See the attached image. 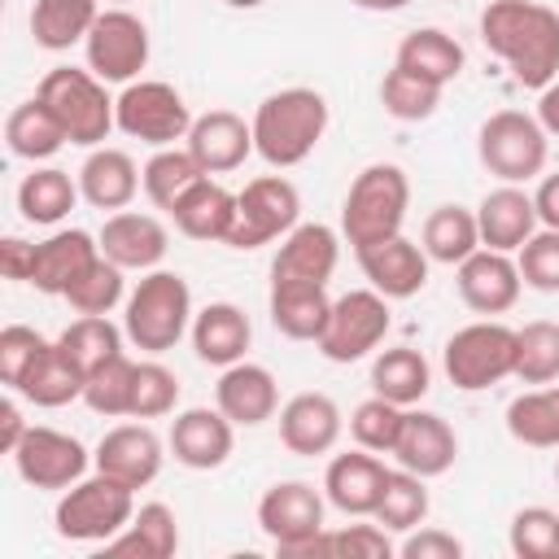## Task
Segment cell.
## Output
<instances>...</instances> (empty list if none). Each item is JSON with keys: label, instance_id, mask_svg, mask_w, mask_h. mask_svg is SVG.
<instances>
[{"label": "cell", "instance_id": "obj_1", "mask_svg": "<svg viewBox=\"0 0 559 559\" xmlns=\"http://www.w3.org/2000/svg\"><path fill=\"white\" fill-rule=\"evenodd\" d=\"M485 48L507 61L520 87L542 92L559 79V13L537 0H489L480 13Z\"/></svg>", "mask_w": 559, "mask_h": 559}, {"label": "cell", "instance_id": "obj_2", "mask_svg": "<svg viewBox=\"0 0 559 559\" xmlns=\"http://www.w3.org/2000/svg\"><path fill=\"white\" fill-rule=\"evenodd\" d=\"M323 131H328V100L314 87L271 92L253 109V153L275 170L301 166L319 148Z\"/></svg>", "mask_w": 559, "mask_h": 559}, {"label": "cell", "instance_id": "obj_3", "mask_svg": "<svg viewBox=\"0 0 559 559\" xmlns=\"http://www.w3.org/2000/svg\"><path fill=\"white\" fill-rule=\"evenodd\" d=\"M411 210V179L393 162H371L354 175L341 210V231L349 249H367L376 240H389L402 231Z\"/></svg>", "mask_w": 559, "mask_h": 559}, {"label": "cell", "instance_id": "obj_4", "mask_svg": "<svg viewBox=\"0 0 559 559\" xmlns=\"http://www.w3.org/2000/svg\"><path fill=\"white\" fill-rule=\"evenodd\" d=\"M192 328V293L179 271H144L127 297L122 332L144 354H166Z\"/></svg>", "mask_w": 559, "mask_h": 559}, {"label": "cell", "instance_id": "obj_5", "mask_svg": "<svg viewBox=\"0 0 559 559\" xmlns=\"http://www.w3.org/2000/svg\"><path fill=\"white\" fill-rule=\"evenodd\" d=\"M135 515V489L96 472L83 476L79 485L61 489V502L52 511V528L61 542H79V546H105L109 537H118Z\"/></svg>", "mask_w": 559, "mask_h": 559}, {"label": "cell", "instance_id": "obj_6", "mask_svg": "<svg viewBox=\"0 0 559 559\" xmlns=\"http://www.w3.org/2000/svg\"><path fill=\"white\" fill-rule=\"evenodd\" d=\"M35 96L57 114V122L66 127V140L79 148H100L105 135L118 127L114 122V96L105 92V79H96L92 70L57 66L39 79Z\"/></svg>", "mask_w": 559, "mask_h": 559}, {"label": "cell", "instance_id": "obj_7", "mask_svg": "<svg viewBox=\"0 0 559 559\" xmlns=\"http://www.w3.org/2000/svg\"><path fill=\"white\" fill-rule=\"evenodd\" d=\"M476 153H480V166L489 175H498L502 183H528V179H537L546 170L550 135L533 114L498 109V114H489L480 122Z\"/></svg>", "mask_w": 559, "mask_h": 559}, {"label": "cell", "instance_id": "obj_8", "mask_svg": "<svg viewBox=\"0 0 559 559\" xmlns=\"http://www.w3.org/2000/svg\"><path fill=\"white\" fill-rule=\"evenodd\" d=\"M441 367H445L450 384L463 393H476V389H489V384L515 376V328H507L498 319H476V323L459 328L445 341Z\"/></svg>", "mask_w": 559, "mask_h": 559}, {"label": "cell", "instance_id": "obj_9", "mask_svg": "<svg viewBox=\"0 0 559 559\" xmlns=\"http://www.w3.org/2000/svg\"><path fill=\"white\" fill-rule=\"evenodd\" d=\"M114 122L122 135L140 140V144H153V148H170L175 140H188L192 131V109L188 100L162 83V79H140V83H127L118 96H114Z\"/></svg>", "mask_w": 559, "mask_h": 559}, {"label": "cell", "instance_id": "obj_10", "mask_svg": "<svg viewBox=\"0 0 559 559\" xmlns=\"http://www.w3.org/2000/svg\"><path fill=\"white\" fill-rule=\"evenodd\" d=\"M301 223V197L284 175L249 179L236 192V218L227 231L231 249H262L271 240H284Z\"/></svg>", "mask_w": 559, "mask_h": 559}, {"label": "cell", "instance_id": "obj_11", "mask_svg": "<svg viewBox=\"0 0 559 559\" xmlns=\"http://www.w3.org/2000/svg\"><path fill=\"white\" fill-rule=\"evenodd\" d=\"M389 336V297L376 288H349L332 301L328 328L314 341L328 362H358Z\"/></svg>", "mask_w": 559, "mask_h": 559}, {"label": "cell", "instance_id": "obj_12", "mask_svg": "<svg viewBox=\"0 0 559 559\" xmlns=\"http://www.w3.org/2000/svg\"><path fill=\"white\" fill-rule=\"evenodd\" d=\"M87 70L105 83H135L148 66V26L131 9H100L96 26L83 39Z\"/></svg>", "mask_w": 559, "mask_h": 559}, {"label": "cell", "instance_id": "obj_13", "mask_svg": "<svg viewBox=\"0 0 559 559\" xmlns=\"http://www.w3.org/2000/svg\"><path fill=\"white\" fill-rule=\"evenodd\" d=\"M9 459L31 489H70L87 476V463H92V454L83 450L79 437L44 428V424H31Z\"/></svg>", "mask_w": 559, "mask_h": 559}, {"label": "cell", "instance_id": "obj_14", "mask_svg": "<svg viewBox=\"0 0 559 559\" xmlns=\"http://www.w3.org/2000/svg\"><path fill=\"white\" fill-rule=\"evenodd\" d=\"M258 528L275 542V550H288L314 533H323V498L306 480H280L258 498Z\"/></svg>", "mask_w": 559, "mask_h": 559}, {"label": "cell", "instance_id": "obj_15", "mask_svg": "<svg viewBox=\"0 0 559 559\" xmlns=\"http://www.w3.org/2000/svg\"><path fill=\"white\" fill-rule=\"evenodd\" d=\"M454 280H459L463 306L476 310V314H485V319L507 314L520 301V288H524L515 258L511 253H498V249H485V245L472 258L459 262V275Z\"/></svg>", "mask_w": 559, "mask_h": 559}, {"label": "cell", "instance_id": "obj_16", "mask_svg": "<svg viewBox=\"0 0 559 559\" xmlns=\"http://www.w3.org/2000/svg\"><path fill=\"white\" fill-rule=\"evenodd\" d=\"M162 459H166L162 437H157L148 424H118V428H109V432L96 441V450H92L96 472H105V476H114V480H122V485H131V489L153 485L157 472H162Z\"/></svg>", "mask_w": 559, "mask_h": 559}, {"label": "cell", "instance_id": "obj_17", "mask_svg": "<svg viewBox=\"0 0 559 559\" xmlns=\"http://www.w3.org/2000/svg\"><path fill=\"white\" fill-rule=\"evenodd\" d=\"M354 253H358V266H362L367 284L376 293H384L389 301H406V297L424 293V284H428V262L432 258L424 253V245L406 240L402 231L389 236V240H376L367 249H354Z\"/></svg>", "mask_w": 559, "mask_h": 559}, {"label": "cell", "instance_id": "obj_18", "mask_svg": "<svg viewBox=\"0 0 559 559\" xmlns=\"http://www.w3.org/2000/svg\"><path fill=\"white\" fill-rule=\"evenodd\" d=\"M236 445V424L214 406H188L175 415L170 424V454L175 463L192 467V472H214L231 459Z\"/></svg>", "mask_w": 559, "mask_h": 559}, {"label": "cell", "instance_id": "obj_19", "mask_svg": "<svg viewBox=\"0 0 559 559\" xmlns=\"http://www.w3.org/2000/svg\"><path fill=\"white\" fill-rule=\"evenodd\" d=\"M393 459L397 467L432 480V476H445L459 459V437L454 428L437 415V411H411L402 415V432H397V445H393Z\"/></svg>", "mask_w": 559, "mask_h": 559}, {"label": "cell", "instance_id": "obj_20", "mask_svg": "<svg viewBox=\"0 0 559 559\" xmlns=\"http://www.w3.org/2000/svg\"><path fill=\"white\" fill-rule=\"evenodd\" d=\"M183 148L201 162L205 175H227V170L245 166V157L253 153V122H245L231 109H210V114L192 118Z\"/></svg>", "mask_w": 559, "mask_h": 559}, {"label": "cell", "instance_id": "obj_21", "mask_svg": "<svg viewBox=\"0 0 559 559\" xmlns=\"http://www.w3.org/2000/svg\"><path fill=\"white\" fill-rule=\"evenodd\" d=\"M341 428H345L341 406L328 393H297L280 406V441L288 454L301 459L328 454L341 441Z\"/></svg>", "mask_w": 559, "mask_h": 559}, {"label": "cell", "instance_id": "obj_22", "mask_svg": "<svg viewBox=\"0 0 559 559\" xmlns=\"http://www.w3.org/2000/svg\"><path fill=\"white\" fill-rule=\"evenodd\" d=\"M96 240H100V253L122 271H157V262L170 249L166 227L153 214H135V210H114Z\"/></svg>", "mask_w": 559, "mask_h": 559}, {"label": "cell", "instance_id": "obj_23", "mask_svg": "<svg viewBox=\"0 0 559 559\" xmlns=\"http://www.w3.org/2000/svg\"><path fill=\"white\" fill-rule=\"evenodd\" d=\"M214 406L236 424V428H258L280 411V389L275 376L258 362H231L223 367L218 384H214Z\"/></svg>", "mask_w": 559, "mask_h": 559}, {"label": "cell", "instance_id": "obj_24", "mask_svg": "<svg viewBox=\"0 0 559 559\" xmlns=\"http://www.w3.org/2000/svg\"><path fill=\"white\" fill-rule=\"evenodd\" d=\"M384 480H389V467L380 463V454L371 450H349V454H336L323 472V493L336 511L345 515H376V502L384 493Z\"/></svg>", "mask_w": 559, "mask_h": 559}, {"label": "cell", "instance_id": "obj_25", "mask_svg": "<svg viewBox=\"0 0 559 559\" xmlns=\"http://www.w3.org/2000/svg\"><path fill=\"white\" fill-rule=\"evenodd\" d=\"M341 262V240L328 223H297L271 262V280H310V284H328L332 271Z\"/></svg>", "mask_w": 559, "mask_h": 559}, {"label": "cell", "instance_id": "obj_26", "mask_svg": "<svg viewBox=\"0 0 559 559\" xmlns=\"http://www.w3.org/2000/svg\"><path fill=\"white\" fill-rule=\"evenodd\" d=\"M476 227H480L485 249L515 253L537 231V205L520 183H502V188L485 192V201L476 205Z\"/></svg>", "mask_w": 559, "mask_h": 559}, {"label": "cell", "instance_id": "obj_27", "mask_svg": "<svg viewBox=\"0 0 559 559\" xmlns=\"http://www.w3.org/2000/svg\"><path fill=\"white\" fill-rule=\"evenodd\" d=\"M100 258V240L87 236L83 227H66V231H52L48 240L35 245V271H31V284L48 297H66V288Z\"/></svg>", "mask_w": 559, "mask_h": 559}, {"label": "cell", "instance_id": "obj_28", "mask_svg": "<svg viewBox=\"0 0 559 559\" xmlns=\"http://www.w3.org/2000/svg\"><path fill=\"white\" fill-rule=\"evenodd\" d=\"M192 349L201 362L210 367H231L245 358L249 341H253V323L236 301H210L205 310L192 314Z\"/></svg>", "mask_w": 559, "mask_h": 559}, {"label": "cell", "instance_id": "obj_29", "mask_svg": "<svg viewBox=\"0 0 559 559\" xmlns=\"http://www.w3.org/2000/svg\"><path fill=\"white\" fill-rule=\"evenodd\" d=\"M140 188H144V175L131 162V153H122V148H105L100 144L79 166V192H83V201L92 210H127Z\"/></svg>", "mask_w": 559, "mask_h": 559}, {"label": "cell", "instance_id": "obj_30", "mask_svg": "<svg viewBox=\"0 0 559 559\" xmlns=\"http://www.w3.org/2000/svg\"><path fill=\"white\" fill-rule=\"evenodd\" d=\"M332 314L328 284L310 280H271V323L288 341H319Z\"/></svg>", "mask_w": 559, "mask_h": 559}, {"label": "cell", "instance_id": "obj_31", "mask_svg": "<svg viewBox=\"0 0 559 559\" xmlns=\"http://www.w3.org/2000/svg\"><path fill=\"white\" fill-rule=\"evenodd\" d=\"M175 227L188 236V240H223L227 245V231H231V218H236V192H227L223 183H214L210 175L197 179L170 210Z\"/></svg>", "mask_w": 559, "mask_h": 559}, {"label": "cell", "instance_id": "obj_32", "mask_svg": "<svg viewBox=\"0 0 559 559\" xmlns=\"http://www.w3.org/2000/svg\"><path fill=\"white\" fill-rule=\"evenodd\" d=\"M463 61H467V57H463V44H459L454 35L437 31V26H419V31L402 35L397 57H393V66H402V70H411V74L437 83V87L454 83L459 70H463Z\"/></svg>", "mask_w": 559, "mask_h": 559}, {"label": "cell", "instance_id": "obj_33", "mask_svg": "<svg viewBox=\"0 0 559 559\" xmlns=\"http://www.w3.org/2000/svg\"><path fill=\"white\" fill-rule=\"evenodd\" d=\"M179 550V520L166 502H144L131 524L105 542V555H127V559H170Z\"/></svg>", "mask_w": 559, "mask_h": 559}, {"label": "cell", "instance_id": "obj_34", "mask_svg": "<svg viewBox=\"0 0 559 559\" xmlns=\"http://www.w3.org/2000/svg\"><path fill=\"white\" fill-rule=\"evenodd\" d=\"M100 17V0H35L31 4V35L48 52H66L87 39Z\"/></svg>", "mask_w": 559, "mask_h": 559}, {"label": "cell", "instance_id": "obj_35", "mask_svg": "<svg viewBox=\"0 0 559 559\" xmlns=\"http://www.w3.org/2000/svg\"><path fill=\"white\" fill-rule=\"evenodd\" d=\"M4 140H9V153L22 162H48L52 153H61V144H70L66 127L39 96L13 105V114L4 118Z\"/></svg>", "mask_w": 559, "mask_h": 559}, {"label": "cell", "instance_id": "obj_36", "mask_svg": "<svg viewBox=\"0 0 559 559\" xmlns=\"http://www.w3.org/2000/svg\"><path fill=\"white\" fill-rule=\"evenodd\" d=\"M83 384H87V371L52 341L44 354H39V362L22 376V384H17V393L26 397V402H35V406H66V402H74V397H83Z\"/></svg>", "mask_w": 559, "mask_h": 559}, {"label": "cell", "instance_id": "obj_37", "mask_svg": "<svg viewBox=\"0 0 559 559\" xmlns=\"http://www.w3.org/2000/svg\"><path fill=\"white\" fill-rule=\"evenodd\" d=\"M371 389L397 406H415L428 389H432V367L419 349L411 345H393V349H380L376 362H371Z\"/></svg>", "mask_w": 559, "mask_h": 559}, {"label": "cell", "instance_id": "obj_38", "mask_svg": "<svg viewBox=\"0 0 559 559\" xmlns=\"http://www.w3.org/2000/svg\"><path fill=\"white\" fill-rule=\"evenodd\" d=\"M79 197H83L79 183L57 166H39L17 183V210H22L26 223H39V227L61 223L74 210Z\"/></svg>", "mask_w": 559, "mask_h": 559}, {"label": "cell", "instance_id": "obj_39", "mask_svg": "<svg viewBox=\"0 0 559 559\" xmlns=\"http://www.w3.org/2000/svg\"><path fill=\"white\" fill-rule=\"evenodd\" d=\"M480 249V227H476V210L463 205H437L424 218V253L441 266H459L463 258H472Z\"/></svg>", "mask_w": 559, "mask_h": 559}, {"label": "cell", "instance_id": "obj_40", "mask_svg": "<svg viewBox=\"0 0 559 559\" xmlns=\"http://www.w3.org/2000/svg\"><path fill=\"white\" fill-rule=\"evenodd\" d=\"M507 432L520 445L555 450L559 445V384L528 389V393L511 397V406H507Z\"/></svg>", "mask_w": 559, "mask_h": 559}, {"label": "cell", "instance_id": "obj_41", "mask_svg": "<svg viewBox=\"0 0 559 559\" xmlns=\"http://www.w3.org/2000/svg\"><path fill=\"white\" fill-rule=\"evenodd\" d=\"M144 197L157 205V210H175V201L197 183V179H205V170H201V162L188 153V148H157L148 162H144Z\"/></svg>", "mask_w": 559, "mask_h": 559}, {"label": "cell", "instance_id": "obj_42", "mask_svg": "<svg viewBox=\"0 0 559 559\" xmlns=\"http://www.w3.org/2000/svg\"><path fill=\"white\" fill-rule=\"evenodd\" d=\"M424 520H428V485H424V476H415L406 467L389 472L384 493L376 502V524H384L389 533H411Z\"/></svg>", "mask_w": 559, "mask_h": 559}, {"label": "cell", "instance_id": "obj_43", "mask_svg": "<svg viewBox=\"0 0 559 559\" xmlns=\"http://www.w3.org/2000/svg\"><path fill=\"white\" fill-rule=\"evenodd\" d=\"M515 380H524V384L559 380V323L533 319V323L515 328Z\"/></svg>", "mask_w": 559, "mask_h": 559}, {"label": "cell", "instance_id": "obj_44", "mask_svg": "<svg viewBox=\"0 0 559 559\" xmlns=\"http://www.w3.org/2000/svg\"><path fill=\"white\" fill-rule=\"evenodd\" d=\"M57 345L92 376L100 362H109V358L122 354V332L109 323V314H79V319L57 336Z\"/></svg>", "mask_w": 559, "mask_h": 559}, {"label": "cell", "instance_id": "obj_45", "mask_svg": "<svg viewBox=\"0 0 559 559\" xmlns=\"http://www.w3.org/2000/svg\"><path fill=\"white\" fill-rule=\"evenodd\" d=\"M380 105H384V114L397 118V122H424V118L437 114L441 87L428 83V79H419V74H411V70H402V66H393V70L380 79Z\"/></svg>", "mask_w": 559, "mask_h": 559}, {"label": "cell", "instance_id": "obj_46", "mask_svg": "<svg viewBox=\"0 0 559 559\" xmlns=\"http://www.w3.org/2000/svg\"><path fill=\"white\" fill-rule=\"evenodd\" d=\"M127 297V280H122V266L118 262H109L105 253L66 288V301H70V310H79V314H109L118 301Z\"/></svg>", "mask_w": 559, "mask_h": 559}, {"label": "cell", "instance_id": "obj_47", "mask_svg": "<svg viewBox=\"0 0 559 559\" xmlns=\"http://www.w3.org/2000/svg\"><path fill=\"white\" fill-rule=\"evenodd\" d=\"M131 384H135V362H131L127 354H118V358L100 362V367L87 376L83 402H87V411H96V415H105V419L127 415V411H131Z\"/></svg>", "mask_w": 559, "mask_h": 559}, {"label": "cell", "instance_id": "obj_48", "mask_svg": "<svg viewBox=\"0 0 559 559\" xmlns=\"http://www.w3.org/2000/svg\"><path fill=\"white\" fill-rule=\"evenodd\" d=\"M402 415H406V406H397V402L371 393L367 402L354 406L349 432H354V441H358L362 450H371V454H393L397 432H402Z\"/></svg>", "mask_w": 559, "mask_h": 559}, {"label": "cell", "instance_id": "obj_49", "mask_svg": "<svg viewBox=\"0 0 559 559\" xmlns=\"http://www.w3.org/2000/svg\"><path fill=\"white\" fill-rule=\"evenodd\" d=\"M179 402V376L162 362H135V384H131V411L127 419H162Z\"/></svg>", "mask_w": 559, "mask_h": 559}, {"label": "cell", "instance_id": "obj_50", "mask_svg": "<svg viewBox=\"0 0 559 559\" xmlns=\"http://www.w3.org/2000/svg\"><path fill=\"white\" fill-rule=\"evenodd\" d=\"M511 555L520 559H555L559 555V515L550 507H524L511 515Z\"/></svg>", "mask_w": 559, "mask_h": 559}, {"label": "cell", "instance_id": "obj_51", "mask_svg": "<svg viewBox=\"0 0 559 559\" xmlns=\"http://www.w3.org/2000/svg\"><path fill=\"white\" fill-rule=\"evenodd\" d=\"M515 266H520V280L537 293H559V231L555 227H542L533 231L520 249H515Z\"/></svg>", "mask_w": 559, "mask_h": 559}, {"label": "cell", "instance_id": "obj_52", "mask_svg": "<svg viewBox=\"0 0 559 559\" xmlns=\"http://www.w3.org/2000/svg\"><path fill=\"white\" fill-rule=\"evenodd\" d=\"M48 345H52V341H44L35 328H26V323H9V328L0 332V380L17 393L22 376L39 362V354H44Z\"/></svg>", "mask_w": 559, "mask_h": 559}, {"label": "cell", "instance_id": "obj_53", "mask_svg": "<svg viewBox=\"0 0 559 559\" xmlns=\"http://www.w3.org/2000/svg\"><path fill=\"white\" fill-rule=\"evenodd\" d=\"M328 542H332V555H349V559H389L397 550L384 524H349L328 533Z\"/></svg>", "mask_w": 559, "mask_h": 559}, {"label": "cell", "instance_id": "obj_54", "mask_svg": "<svg viewBox=\"0 0 559 559\" xmlns=\"http://www.w3.org/2000/svg\"><path fill=\"white\" fill-rule=\"evenodd\" d=\"M397 555L402 559H459L463 555V542L454 533H445V528H419V533L411 528L402 537Z\"/></svg>", "mask_w": 559, "mask_h": 559}, {"label": "cell", "instance_id": "obj_55", "mask_svg": "<svg viewBox=\"0 0 559 559\" xmlns=\"http://www.w3.org/2000/svg\"><path fill=\"white\" fill-rule=\"evenodd\" d=\"M0 271L17 284H31V271H35V245L22 240V236H4L0 240Z\"/></svg>", "mask_w": 559, "mask_h": 559}, {"label": "cell", "instance_id": "obj_56", "mask_svg": "<svg viewBox=\"0 0 559 559\" xmlns=\"http://www.w3.org/2000/svg\"><path fill=\"white\" fill-rule=\"evenodd\" d=\"M533 205H537V223L559 231V170L555 175H542V183L533 192Z\"/></svg>", "mask_w": 559, "mask_h": 559}, {"label": "cell", "instance_id": "obj_57", "mask_svg": "<svg viewBox=\"0 0 559 559\" xmlns=\"http://www.w3.org/2000/svg\"><path fill=\"white\" fill-rule=\"evenodd\" d=\"M26 428H31V424L22 419L17 402H4V406H0V450H4V454H13V450H17V441L26 437Z\"/></svg>", "mask_w": 559, "mask_h": 559}, {"label": "cell", "instance_id": "obj_58", "mask_svg": "<svg viewBox=\"0 0 559 559\" xmlns=\"http://www.w3.org/2000/svg\"><path fill=\"white\" fill-rule=\"evenodd\" d=\"M537 122L546 127V135H559V79L537 92Z\"/></svg>", "mask_w": 559, "mask_h": 559}, {"label": "cell", "instance_id": "obj_59", "mask_svg": "<svg viewBox=\"0 0 559 559\" xmlns=\"http://www.w3.org/2000/svg\"><path fill=\"white\" fill-rule=\"evenodd\" d=\"M349 4H358L367 13H393V9H406L411 0H349Z\"/></svg>", "mask_w": 559, "mask_h": 559}, {"label": "cell", "instance_id": "obj_60", "mask_svg": "<svg viewBox=\"0 0 559 559\" xmlns=\"http://www.w3.org/2000/svg\"><path fill=\"white\" fill-rule=\"evenodd\" d=\"M223 4H231V9H258L262 0H223Z\"/></svg>", "mask_w": 559, "mask_h": 559}, {"label": "cell", "instance_id": "obj_61", "mask_svg": "<svg viewBox=\"0 0 559 559\" xmlns=\"http://www.w3.org/2000/svg\"><path fill=\"white\" fill-rule=\"evenodd\" d=\"M109 4H127V0H109Z\"/></svg>", "mask_w": 559, "mask_h": 559}, {"label": "cell", "instance_id": "obj_62", "mask_svg": "<svg viewBox=\"0 0 559 559\" xmlns=\"http://www.w3.org/2000/svg\"><path fill=\"white\" fill-rule=\"evenodd\" d=\"M555 480H559V463H555Z\"/></svg>", "mask_w": 559, "mask_h": 559}]
</instances>
